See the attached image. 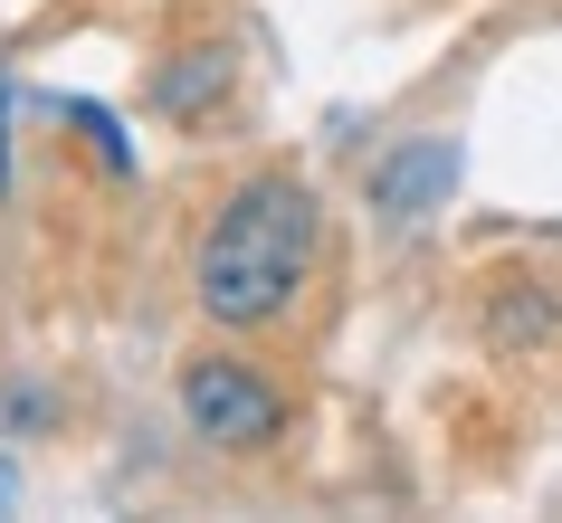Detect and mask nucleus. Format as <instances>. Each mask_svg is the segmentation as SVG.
Listing matches in <instances>:
<instances>
[{
    "label": "nucleus",
    "instance_id": "1",
    "mask_svg": "<svg viewBox=\"0 0 562 523\" xmlns=\"http://www.w3.org/2000/svg\"><path fill=\"white\" fill-rule=\"evenodd\" d=\"M315 191L296 172H258L238 181L220 219L201 229V258H191V295H201L210 323H277L296 305V286L315 276Z\"/></svg>",
    "mask_w": 562,
    "mask_h": 523
},
{
    "label": "nucleus",
    "instance_id": "2",
    "mask_svg": "<svg viewBox=\"0 0 562 523\" xmlns=\"http://www.w3.org/2000/svg\"><path fill=\"white\" fill-rule=\"evenodd\" d=\"M181 419L210 437V447H267V437L286 429V400H277V380L229 362V352H201L191 372H181Z\"/></svg>",
    "mask_w": 562,
    "mask_h": 523
},
{
    "label": "nucleus",
    "instance_id": "3",
    "mask_svg": "<svg viewBox=\"0 0 562 523\" xmlns=\"http://www.w3.org/2000/svg\"><path fill=\"white\" fill-rule=\"evenodd\" d=\"M448 181H458V144H401L372 172V209L382 219H419V209L448 201Z\"/></svg>",
    "mask_w": 562,
    "mask_h": 523
},
{
    "label": "nucleus",
    "instance_id": "4",
    "mask_svg": "<svg viewBox=\"0 0 562 523\" xmlns=\"http://www.w3.org/2000/svg\"><path fill=\"white\" fill-rule=\"evenodd\" d=\"M220 87H229V58H220V48H201V67H172V77H162V105H172V115H191V105H210Z\"/></svg>",
    "mask_w": 562,
    "mask_h": 523
},
{
    "label": "nucleus",
    "instance_id": "5",
    "mask_svg": "<svg viewBox=\"0 0 562 523\" xmlns=\"http://www.w3.org/2000/svg\"><path fill=\"white\" fill-rule=\"evenodd\" d=\"M0 124H10V87H0ZM0 152H10V134H0ZM0 181H10V172H0Z\"/></svg>",
    "mask_w": 562,
    "mask_h": 523
},
{
    "label": "nucleus",
    "instance_id": "6",
    "mask_svg": "<svg viewBox=\"0 0 562 523\" xmlns=\"http://www.w3.org/2000/svg\"><path fill=\"white\" fill-rule=\"evenodd\" d=\"M0 504H10V466H0Z\"/></svg>",
    "mask_w": 562,
    "mask_h": 523
}]
</instances>
